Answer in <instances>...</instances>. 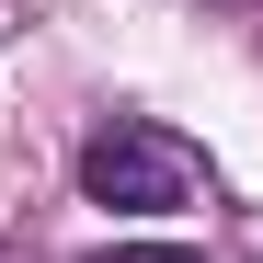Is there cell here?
Masks as SVG:
<instances>
[{"label": "cell", "mask_w": 263, "mask_h": 263, "mask_svg": "<svg viewBox=\"0 0 263 263\" xmlns=\"http://www.w3.org/2000/svg\"><path fill=\"white\" fill-rule=\"evenodd\" d=\"M92 263H195V252H92Z\"/></svg>", "instance_id": "obj_2"}, {"label": "cell", "mask_w": 263, "mask_h": 263, "mask_svg": "<svg viewBox=\"0 0 263 263\" xmlns=\"http://www.w3.org/2000/svg\"><path fill=\"white\" fill-rule=\"evenodd\" d=\"M206 183V160L172 138V126H138V115H115L92 149H80V195L92 206H126V217H160V206H195Z\"/></svg>", "instance_id": "obj_1"}]
</instances>
